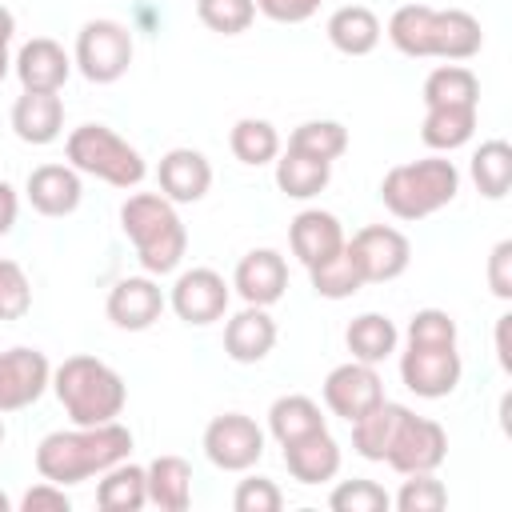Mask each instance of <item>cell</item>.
Masks as SVG:
<instances>
[{"label":"cell","instance_id":"obj_29","mask_svg":"<svg viewBox=\"0 0 512 512\" xmlns=\"http://www.w3.org/2000/svg\"><path fill=\"white\" fill-rule=\"evenodd\" d=\"M276 188L288 196V200H312L328 188L332 180V164L328 160H316V156H304L296 148H284L276 160Z\"/></svg>","mask_w":512,"mask_h":512},{"label":"cell","instance_id":"obj_35","mask_svg":"<svg viewBox=\"0 0 512 512\" xmlns=\"http://www.w3.org/2000/svg\"><path fill=\"white\" fill-rule=\"evenodd\" d=\"M288 148L332 164V160H340V156L348 152V128H344L340 120H304V124L292 128Z\"/></svg>","mask_w":512,"mask_h":512},{"label":"cell","instance_id":"obj_36","mask_svg":"<svg viewBox=\"0 0 512 512\" xmlns=\"http://www.w3.org/2000/svg\"><path fill=\"white\" fill-rule=\"evenodd\" d=\"M308 280H312V292L324 296V300H348V296H356V292L364 288V276H360V268L352 264L348 248H340L336 256L312 264V268H308Z\"/></svg>","mask_w":512,"mask_h":512},{"label":"cell","instance_id":"obj_42","mask_svg":"<svg viewBox=\"0 0 512 512\" xmlns=\"http://www.w3.org/2000/svg\"><path fill=\"white\" fill-rule=\"evenodd\" d=\"M232 508L236 512H280L284 508V492L268 476H244L236 484V492H232Z\"/></svg>","mask_w":512,"mask_h":512},{"label":"cell","instance_id":"obj_50","mask_svg":"<svg viewBox=\"0 0 512 512\" xmlns=\"http://www.w3.org/2000/svg\"><path fill=\"white\" fill-rule=\"evenodd\" d=\"M0 512H12V500H8L4 492H0Z\"/></svg>","mask_w":512,"mask_h":512},{"label":"cell","instance_id":"obj_17","mask_svg":"<svg viewBox=\"0 0 512 512\" xmlns=\"http://www.w3.org/2000/svg\"><path fill=\"white\" fill-rule=\"evenodd\" d=\"M12 72L24 92H60L72 76V56L52 36H32L12 56Z\"/></svg>","mask_w":512,"mask_h":512},{"label":"cell","instance_id":"obj_27","mask_svg":"<svg viewBox=\"0 0 512 512\" xmlns=\"http://www.w3.org/2000/svg\"><path fill=\"white\" fill-rule=\"evenodd\" d=\"M344 344H348L352 360L384 364V360L400 348V328H396L384 312H360V316L348 320V328H344Z\"/></svg>","mask_w":512,"mask_h":512},{"label":"cell","instance_id":"obj_16","mask_svg":"<svg viewBox=\"0 0 512 512\" xmlns=\"http://www.w3.org/2000/svg\"><path fill=\"white\" fill-rule=\"evenodd\" d=\"M232 292L244 304L272 308L288 292V260L276 248H252V252H244L240 264H236V272H232Z\"/></svg>","mask_w":512,"mask_h":512},{"label":"cell","instance_id":"obj_6","mask_svg":"<svg viewBox=\"0 0 512 512\" xmlns=\"http://www.w3.org/2000/svg\"><path fill=\"white\" fill-rule=\"evenodd\" d=\"M132 28L108 16L84 20L76 32V48H72V68L88 80V84H116L128 64H132Z\"/></svg>","mask_w":512,"mask_h":512},{"label":"cell","instance_id":"obj_40","mask_svg":"<svg viewBox=\"0 0 512 512\" xmlns=\"http://www.w3.org/2000/svg\"><path fill=\"white\" fill-rule=\"evenodd\" d=\"M444 504H448V488L436 480V472H412L392 496V508L400 512H440Z\"/></svg>","mask_w":512,"mask_h":512},{"label":"cell","instance_id":"obj_34","mask_svg":"<svg viewBox=\"0 0 512 512\" xmlns=\"http://www.w3.org/2000/svg\"><path fill=\"white\" fill-rule=\"evenodd\" d=\"M228 148H232V156L240 164L260 168V164H272L280 156V132H276V124H268L260 116H244V120L232 124Z\"/></svg>","mask_w":512,"mask_h":512},{"label":"cell","instance_id":"obj_5","mask_svg":"<svg viewBox=\"0 0 512 512\" xmlns=\"http://www.w3.org/2000/svg\"><path fill=\"white\" fill-rule=\"evenodd\" d=\"M64 156L80 176H96L112 188H136L148 176V164L136 144H128L108 124H80L64 140Z\"/></svg>","mask_w":512,"mask_h":512},{"label":"cell","instance_id":"obj_33","mask_svg":"<svg viewBox=\"0 0 512 512\" xmlns=\"http://www.w3.org/2000/svg\"><path fill=\"white\" fill-rule=\"evenodd\" d=\"M472 184L480 196L488 200H504L508 188H512V144L508 140H484L476 152H472Z\"/></svg>","mask_w":512,"mask_h":512},{"label":"cell","instance_id":"obj_1","mask_svg":"<svg viewBox=\"0 0 512 512\" xmlns=\"http://www.w3.org/2000/svg\"><path fill=\"white\" fill-rule=\"evenodd\" d=\"M128 452H132V432L120 420L72 424V428L48 432L36 444V472H40V480L72 488V484H84V480L100 476L104 468L128 460Z\"/></svg>","mask_w":512,"mask_h":512},{"label":"cell","instance_id":"obj_43","mask_svg":"<svg viewBox=\"0 0 512 512\" xmlns=\"http://www.w3.org/2000/svg\"><path fill=\"white\" fill-rule=\"evenodd\" d=\"M324 0H256V12L276 24H304L320 12Z\"/></svg>","mask_w":512,"mask_h":512},{"label":"cell","instance_id":"obj_44","mask_svg":"<svg viewBox=\"0 0 512 512\" xmlns=\"http://www.w3.org/2000/svg\"><path fill=\"white\" fill-rule=\"evenodd\" d=\"M68 508H72L68 492L52 480H40L20 496V512H68Z\"/></svg>","mask_w":512,"mask_h":512},{"label":"cell","instance_id":"obj_20","mask_svg":"<svg viewBox=\"0 0 512 512\" xmlns=\"http://www.w3.org/2000/svg\"><path fill=\"white\" fill-rule=\"evenodd\" d=\"M344 240H348V236H344V224H340L332 212H324V208H304V212H296L292 224H288L292 256H296L304 268H312V264L336 256V252L344 248Z\"/></svg>","mask_w":512,"mask_h":512},{"label":"cell","instance_id":"obj_45","mask_svg":"<svg viewBox=\"0 0 512 512\" xmlns=\"http://www.w3.org/2000/svg\"><path fill=\"white\" fill-rule=\"evenodd\" d=\"M488 288L500 300H512V240H500L488 256Z\"/></svg>","mask_w":512,"mask_h":512},{"label":"cell","instance_id":"obj_39","mask_svg":"<svg viewBox=\"0 0 512 512\" xmlns=\"http://www.w3.org/2000/svg\"><path fill=\"white\" fill-rule=\"evenodd\" d=\"M404 340L420 344V348H456V320L444 308H420V312H412Z\"/></svg>","mask_w":512,"mask_h":512},{"label":"cell","instance_id":"obj_28","mask_svg":"<svg viewBox=\"0 0 512 512\" xmlns=\"http://www.w3.org/2000/svg\"><path fill=\"white\" fill-rule=\"evenodd\" d=\"M404 412H408L404 404H396V400L384 396L376 408H368L364 416H356V420H352V448H356V456H364V460H372V464H384L388 444H392V436H396Z\"/></svg>","mask_w":512,"mask_h":512},{"label":"cell","instance_id":"obj_25","mask_svg":"<svg viewBox=\"0 0 512 512\" xmlns=\"http://www.w3.org/2000/svg\"><path fill=\"white\" fill-rule=\"evenodd\" d=\"M476 116H480L476 104H436V108H424L420 140L432 152H456V148H464L472 140Z\"/></svg>","mask_w":512,"mask_h":512},{"label":"cell","instance_id":"obj_26","mask_svg":"<svg viewBox=\"0 0 512 512\" xmlns=\"http://www.w3.org/2000/svg\"><path fill=\"white\" fill-rule=\"evenodd\" d=\"M144 480L148 504H156L160 512H184L192 504V464L184 456H156L152 464H144Z\"/></svg>","mask_w":512,"mask_h":512},{"label":"cell","instance_id":"obj_9","mask_svg":"<svg viewBox=\"0 0 512 512\" xmlns=\"http://www.w3.org/2000/svg\"><path fill=\"white\" fill-rule=\"evenodd\" d=\"M344 248L352 256V264L360 268L364 284H388V280L404 276L412 264V244L392 224H368V228L352 232V240H344Z\"/></svg>","mask_w":512,"mask_h":512},{"label":"cell","instance_id":"obj_2","mask_svg":"<svg viewBox=\"0 0 512 512\" xmlns=\"http://www.w3.org/2000/svg\"><path fill=\"white\" fill-rule=\"evenodd\" d=\"M120 228L136 248V260L148 276H168L188 252V228L176 204L160 192H132L120 204Z\"/></svg>","mask_w":512,"mask_h":512},{"label":"cell","instance_id":"obj_12","mask_svg":"<svg viewBox=\"0 0 512 512\" xmlns=\"http://www.w3.org/2000/svg\"><path fill=\"white\" fill-rule=\"evenodd\" d=\"M320 396H324V408L340 420H356L364 416L368 408H376L384 400V380L376 372V364H364V360H348V364H336L324 384H320Z\"/></svg>","mask_w":512,"mask_h":512},{"label":"cell","instance_id":"obj_7","mask_svg":"<svg viewBox=\"0 0 512 512\" xmlns=\"http://www.w3.org/2000/svg\"><path fill=\"white\" fill-rule=\"evenodd\" d=\"M228 304H232V284L216 268H184L168 288V308L188 328H208L224 320Z\"/></svg>","mask_w":512,"mask_h":512},{"label":"cell","instance_id":"obj_48","mask_svg":"<svg viewBox=\"0 0 512 512\" xmlns=\"http://www.w3.org/2000/svg\"><path fill=\"white\" fill-rule=\"evenodd\" d=\"M12 36H16V16H12V8L0 4V48H8Z\"/></svg>","mask_w":512,"mask_h":512},{"label":"cell","instance_id":"obj_22","mask_svg":"<svg viewBox=\"0 0 512 512\" xmlns=\"http://www.w3.org/2000/svg\"><path fill=\"white\" fill-rule=\"evenodd\" d=\"M276 348V320L268 308L244 304L236 316L224 320V352L236 364H260Z\"/></svg>","mask_w":512,"mask_h":512},{"label":"cell","instance_id":"obj_41","mask_svg":"<svg viewBox=\"0 0 512 512\" xmlns=\"http://www.w3.org/2000/svg\"><path fill=\"white\" fill-rule=\"evenodd\" d=\"M32 308V284L28 272L16 260L0 256V320H20Z\"/></svg>","mask_w":512,"mask_h":512},{"label":"cell","instance_id":"obj_47","mask_svg":"<svg viewBox=\"0 0 512 512\" xmlns=\"http://www.w3.org/2000/svg\"><path fill=\"white\" fill-rule=\"evenodd\" d=\"M508 332H512V312L496 316V360L504 372H512V344H508Z\"/></svg>","mask_w":512,"mask_h":512},{"label":"cell","instance_id":"obj_21","mask_svg":"<svg viewBox=\"0 0 512 512\" xmlns=\"http://www.w3.org/2000/svg\"><path fill=\"white\" fill-rule=\"evenodd\" d=\"M8 120H12L16 140L44 148V144L60 140V132H64V100H60V92H20Z\"/></svg>","mask_w":512,"mask_h":512},{"label":"cell","instance_id":"obj_11","mask_svg":"<svg viewBox=\"0 0 512 512\" xmlns=\"http://www.w3.org/2000/svg\"><path fill=\"white\" fill-rule=\"evenodd\" d=\"M464 376V360L456 348H420L408 344L400 352V384L420 400H444L456 392Z\"/></svg>","mask_w":512,"mask_h":512},{"label":"cell","instance_id":"obj_24","mask_svg":"<svg viewBox=\"0 0 512 512\" xmlns=\"http://www.w3.org/2000/svg\"><path fill=\"white\" fill-rule=\"evenodd\" d=\"M324 32H328V44L336 52H344V56H368L380 44L384 24H380V16L368 4H344V8H336L328 16Z\"/></svg>","mask_w":512,"mask_h":512},{"label":"cell","instance_id":"obj_14","mask_svg":"<svg viewBox=\"0 0 512 512\" xmlns=\"http://www.w3.org/2000/svg\"><path fill=\"white\" fill-rule=\"evenodd\" d=\"M168 308V296L164 288L156 284V276H124L108 288V300H104V312L108 320L120 328V332H144L160 320V312Z\"/></svg>","mask_w":512,"mask_h":512},{"label":"cell","instance_id":"obj_3","mask_svg":"<svg viewBox=\"0 0 512 512\" xmlns=\"http://www.w3.org/2000/svg\"><path fill=\"white\" fill-rule=\"evenodd\" d=\"M52 392L72 424H108L128 404L124 376L96 360V356H64V364L52 368Z\"/></svg>","mask_w":512,"mask_h":512},{"label":"cell","instance_id":"obj_8","mask_svg":"<svg viewBox=\"0 0 512 512\" xmlns=\"http://www.w3.org/2000/svg\"><path fill=\"white\" fill-rule=\"evenodd\" d=\"M200 444L220 472H248L264 456V428L244 412H220L208 420Z\"/></svg>","mask_w":512,"mask_h":512},{"label":"cell","instance_id":"obj_18","mask_svg":"<svg viewBox=\"0 0 512 512\" xmlns=\"http://www.w3.org/2000/svg\"><path fill=\"white\" fill-rule=\"evenodd\" d=\"M24 196L40 216L60 220V216H72L80 208L84 184H80V172L72 164H36L24 180Z\"/></svg>","mask_w":512,"mask_h":512},{"label":"cell","instance_id":"obj_15","mask_svg":"<svg viewBox=\"0 0 512 512\" xmlns=\"http://www.w3.org/2000/svg\"><path fill=\"white\" fill-rule=\"evenodd\" d=\"M484 48V28L464 8H432L428 32H424V60H472Z\"/></svg>","mask_w":512,"mask_h":512},{"label":"cell","instance_id":"obj_10","mask_svg":"<svg viewBox=\"0 0 512 512\" xmlns=\"http://www.w3.org/2000/svg\"><path fill=\"white\" fill-rule=\"evenodd\" d=\"M448 456V432L440 420L432 416H416L412 408L404 412L392 444H388V456L384 464L396 468L400 476H412V472H436Z\"/></svg>","mask_w":512,"mask_h":512},{"label":"cell","instance_id":"obj_51","mask_svg":"<svg viewBox=\"0 0 512 512\" xmlns=\"http://www.w3.org/2000/svg\"><path fill=\"white\" fill-rule=\"evenodd\" d=\"M4 436H8V428H4V412H0V444H4Z\"/></svg>","mask_w":512,"mask_h":512},{"label":"cell","instance_id":"obj_32","mask_svg":"<svg viewBox=\"0 0 512 512\" xmlns=\"http://www.w3.org/2000/svg\"><path fill=\"white\" fill-rule=\"evenodd\" d=\"M420 100H424V108H436V104H476L480 108V80L468 64H436L424 76Z\"/></svg>","mask_w":512,"mask_h":512},{"label":"cell","instance_id":"obj_37","mask_svg":"<svg viewBox=\"0 0 512 512\" xmlns=\"http://www.w3.org/2000/svg\"><path fill=\"white\" fill-rule=\"evenodd\" d=\"M196 20L208 32L240 36L256 20V0H196Z\"/></svg>","mask_w":512,"mask_h":512},{"label":"cell","instance_id":"obj_13","mask_svg":"<svg viewBox=\"0 0 512 512\" xmlns=\"http://www.w3.org/2000/svg\"><path fill=\"white\" fill-rule=\"evenodd\" d=\"M52 388V364L40 348H4L0 352V412H20Z\"/></svg>","mask_w":512,"mask_h":512},{"label":"cell","instance_id":"obj_19","mask_svg":"<svg viewBox=\"0 0 512 512\" xmlns=\"http://www.w3.org/2000/svg\"><path fill=\"white\" fill-rule=\"evenodd\" d=\"M156 184L172 204H196L212 188V164L196 148H168L156 164Z\"/></svg>","mask_w":512,"mask_h":512},{"label":"cell","instance_id":"obj_49","mask_svg":"<svg viewBox=\"0 0 512 512\" xmlns=\"http://www.w3.org/2000/svg\"><path fill=\"white\" fill-rule=\"evenodd\" d=\"M8 72H12V56H8V48H0V84L8 80Z\"/></svg>","mask_w":512,"mask_h":512},{"label":"cell","instance_id":"obj_23","mask_svg":"<svg viewBox=\"0 0 512 512\" xmlns=\"http://www.w3.org/2000/svg\"><path fill=\"white\" fill-rule=\"evenodd\" d=\"M284 468L300 484H328L340 472V444L332 440L328 428L308 432V436L284 444Z\"/></svg>","mask_w":512,"mask_h":512},{"label":"cell","instance_id":"obj_4","mask_svg":"<svg viewBox=\"0 0 512 512\" xmlns=\"http://www.w3.org/2000/svg\"><path fill=\"white\" fill-rule=\"evenodd\" d=\"M460 192V168L452 160H444V152L436 156H420V160H404L396 168L384 172L380 180V200L396 220H428L440 208H448Z\"/></svg>","mask_w":512,"mask_h":512},{"label":"cell","instance_id":"obj_31","mask_svg":"<svg viewBox=\"0 0 512 512\" xmlns=\"http://www.w3.org/2000/svg\"><path fill=\"white\" fill-rule=\"evenodd\" d=\"M96 504L104 512H140L148 504V480H144V464L120 460L112 468L100 472L96 480Z\"/></svg>","mask_w":512,"mask_h":512},{"label":"cell","instance_id":"obj_30","mask_svg":"<svg viewBox=\"0 0 512 512\" xmlns=\"http://www.w3.org/2000/svg\"><path fill=\"white\" fill-rule=\"evenodd\" d=\"M320 428H328V416L320 412V404L312 396L288 392V396H276L272 408H268V432L280 448L308 436V432H320Z\"/></svg>","mask_w":512,"mask_h":512},{"label":"cell","instance_id":"obj_38","mask_svg":"<svg viewBox=\"0 0 512 512\" xmlns=\"http://www.w3.org/2000/svg\"><path fill=\"white\" fill-rule=\"evenodd\" d=\"M328 508L332 512H388L392 496L376 480H340L328 492Z\"/></svg>","mask_w":512,"mask_h":512},{"label":"cell","instance_id":"obj_46","mask_svg":"<svg viewBox=\"0 0 512 512\" xmlns=\"http://www.w3.org/2000/svg\"><path fill=\"white\" fill-rule=\"evenodd\" d=\"M16 216H20V196L8 180H0V236H8L16 228Z\"/></svg>","mask_w":512,"mask_h":512}]
</instances>
